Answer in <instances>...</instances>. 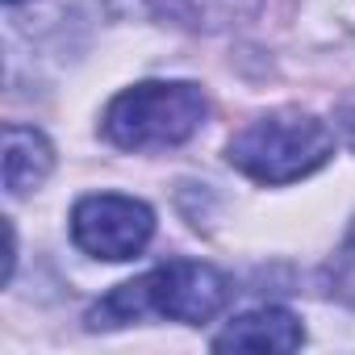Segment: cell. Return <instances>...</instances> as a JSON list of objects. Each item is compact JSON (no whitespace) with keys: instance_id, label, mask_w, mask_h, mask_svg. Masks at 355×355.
<instances>
[{"instance_id":"52a82bcc","label":"cell","mask_w":355,"mask_h":355,"mask_svg":"<svg viewBox=\"0 0 355 355\" xmlns=\"http://www.w3.org/2000/svg\"><path fill=\"white\" fill-rule=\"evenodd\" d=\"M146 5L159 17L189 26V30H226V26L247 21L259 9V0H146Z\"/></svg>"},{"instance_id":"ba28073f","label":"cell","mask_w":355,"mask_h":355,"mask_svg":"<svg viewBox=\"0 0 355 355\" xmlns=\"http://www.w3.org/2000/svg\"><path fill=\"white\" fill-rule=\"evenodd\" d=\"M343 125H347V134H351V142H355V105L343 113Z\"/></svg>"},{"instance_id":"5b68a950","label":"cell","mask_w":355,"mask_h":355,"mask_svg":"<svg viewBox=\"0 0 355 355\" xmlns=\"http://www.w3.org/2000/svg\"><path fill=\"white\" fill-rule=\"evenodd\" d=\"M305 343V326L297 313L280 309V305H259L251 313H239L218 338V351H297Z\"/></svg>"},{"instance_id":"277c9868","label":"cell","mask_w":355,"mask_h":355,"mask_svg":"<svg viewBox=\"0 0 355 355\" xmlns=\"http://www.w3.org/2000/svg\"><path fill=\"white\" fill-rule=\"evenodd\" d=\"M155 234V214L146 201L121 197V193H96L84 197L71 209V239L92 259H134Z\"/></svg>"},{"instance_id":"9c48e42d","label":"cell","mask_w":355,"mask_h":355,"mask_svg":"<svg viewBox=\"0 0 355 355\" xmlns=\"http://www.w3.org/2000/svg\"><path fill=\"white\" fill-rule=\"evenodd\" d=\"M5 5H21V0H5Z\"/></svg>"},{"instance_id":"30bf717a","label":"cell","mask_w":355,"mask_h":355,"mask_svg":"<svg viewBox=\"0 0 355 355\" xmlns=\"http://www.w3.org/2000/svg\"><path fill=\"white\" fill-rule=\"evenodd\" d=\"M351 243H355V226H351Z\"/></svg>"},{"instance_id":"8992f818","label":"cell","mask_w":355,"mask_h":355,"mask_svg":"<svg viewBox=\"0 0 355 355\" xmlns=\"http://www.w3.org/2000/svg\"><path fill=\"white\" fill-rule=\"evenodd\" d=\"M0 171H5V193L26 197L30 189L46 184V175L55 171V150L38 130L5 125V159H0Z\"/></svg>"},{"instance_id":"6da1fadb","label":"cell","mask_w":355,"mask_h":355,"mask_svg":"<svg viewBox=\"0 0 355 355\" xmlns=\"http://www.w3.org/2000/svg\"><path fill=\"white\" fill-rule=\"evenodd\" d=\"M226 301H230V280L218 268L197 263V259H171V263H159L146 276L113 288L105 301H96L88 309V326L109 330V326H125V322H142V318L201 326V322L218 318Z\"/></svg>"},{"instance_id":"7a4b0ae2","label":"cell","mask_w":355,"mask_h":355,"mask_svg":"<svg viewBox=\"0 0 355 355\" xmlns=\"http://www.w3.org/2000/svg\"><path fill=\"white\" fill-rule=\"evenodd\" d=\"M209 117V101L189 80H146L117 92L105 109V138L121 150H167L189 142Z\"/></svg>"},{"instance_id":"3957f363","label":"cell","mask_w":355,"mask_h":355,"mask_svg":"<svg viewBox=\"0 0 355 355\" xmlns=\"http://www.w3.org/2000/svg\"><path fill=\"white\" fill-rule=\"evenodd\" d=\"M334 155V134L322 117L301 109H280L247 130H239L226 146V159L251 175L255 184H293L305 180Z\"/></svg>"}]
</instances>
